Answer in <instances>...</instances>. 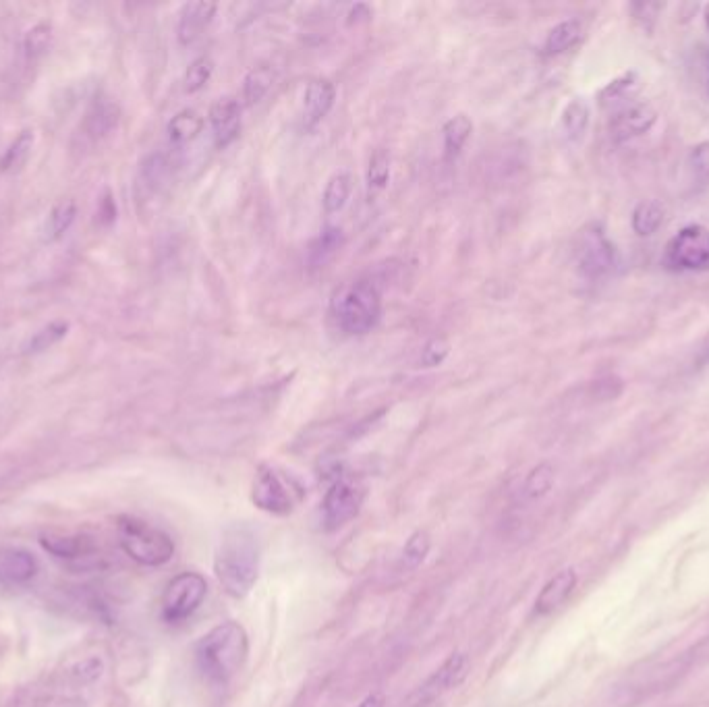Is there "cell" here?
I'll list each match as a JSON object with an SVG mask.
<instances>
[{
  "mask_svg": "<svg viewBox=\"0 0 709 707\" xmlns=\"http://www.w3.org/2000/svg\"><path fill=\"white\" fill-rule=\"evenodd\" d=\"M214 573L231 598H245L260 575V544L245 525H233L220 537L214 556Z\"/></svg>",
  "mask_w": 709,
  "mask_h": 707,
  "instance_id": "1",
  "label": "cell"
},
{
  "mask_svg": "<svg viewBox=\"0 0 709 707\" xmlns=\"http://www.w3.org/2000/svg\"><path fill=\"white\" fill-rule=\"evenodd\" d=\"M249 654V641L239 622H222L195 645V662L206 681L226 685L241 672Z\"/></svg>",
  "mask_w": 709,
  "mask_h": 707,
  "instance_id": "2",
  "label": "cell"
},
{
  "mask_svg": "<svg viewBox=\"0 0 709 707\" xmlns=\"http://www.w3.org/2000/svg\"><path fill=\"white\" fill-rule=\"evenodd\" d=\"M330 314L345 334L363 336L372 332L382 316V295L372 280L349 282L334 293Z\"/></svg>",
  "mask_w": 709,
  "mask_h": 707,
  "instance_id": "3",
  "label": "cell"
},
{
  "mask_svg": "<svg viewBox=\"0 0 709 707\" xmlns=\"http://www.w3.org/2000/svg\"><path fill=\"white\" fill-rule=\"evenodd\" d=\"M117 531L121 548L137 564L162 567L175 556V542L170 535L137 517H121Z\"/></svg>",
  "mask_w": 709,
  "mask_h": 707,
  "instance_id": "4",
  "label": "cell"
},
{
  "mask_svg": "<svg viewBox=\"0 0 709 707\" xmlns=\"http://www.w3.org/2000/svg\"><path fill=\"white\" fill-rule=\"evenodd\" d=\"M206 596L208 583L200 573L177 575L162 593V620L168 625H181L200 610Z\"/></svg>",
  "mask_w": 709,
  "mask_h": 707,
  "instance_id": "5",
  "label": "cell"
},
{
  "mask_svg": "<svg viewBox=\"0 0 709 707\" xmlns=\"http://www.w3.org/2000/svg\"><path fill=\"white\" fill-rule=\"evenodd\" d=\"M363 500H365V488L359 482L345 477L336 479L324 496V504H322L324 527L328 531H334L351 523L359 515Z\"/></svg>",
  "mask_w": 709,
  "mask_h": 707,
  "instance_id": "6",
  "label": "cell"
},
{
  "mask_svg": "<svg viewBox=\"0 0 709 707\" xmlns=\"http://www.w3.org/2000/svg\"><path fill=\"white\" fill-rule=\"evenodd\" d=\"M666 264L674 270H707L709 268V231L691 224L680 231L666 249Z\"/></svg>",
  "mask_w": 709,
  "mask_h": 707,
  "instance_id": "7",
  "label": "cell"
},
{
  "mask_svg": "<svg viewBox=\"0 0 709 707\" xmlns=\"http://www.w3.org/2000/svg\"><path fill=\"white\" fill-rule=\"evenodd\" d=\"M577 260L579 270L585 276L600 278L610 274L618 266V253L604 235V231L598 229V226H591L579 239Z\"/></svg>",
  "mask_w": 709,
  "mask_h": 707,
  "instance_id": "8",
  "label": "cell"
},
{
  "mask_svg": "<svg viewBox=\"0 0 709 707\" xmlns=\"http://www.w3.org/2000/svg\"><path fill=\"white\" fill-rule=\"evenodd\" d=\"M251 498L255 502V506L262 508V511L270 513V515H278L285 517L293 511V494L287 488V484L282 482L280 475L270 469V467H260L258 475H255L253 482V492Z\"/></svg>",
  "mask_w": 709,
  "mask_h": 707,
  "instance_id": "9",
  "label": "cell"
},
{
  "mask_svg": "<svg viewBox=\"0 0 709 707\" xmlns=\"http://www.w3.org/2000/svg\"><path fill=\"white\" fill-rule=\"evenodd\" d=\"M467 670H469V658L467 654H452L430 678H428V683H425L423 687H419L417 691V697H419V705L425 703V701H430L450 689H455L459 687L463 681H465V676H467Z\"/></svg>",
  "mask_w": 709,
  "mask_h": 707,
  "instance_id": "10",
  "label": "cell"
},
{
  "mask_svg": "<svg viewBox=\"0 0 709 707\" xmlns=\"http://www.w3.org/2000/svg\"><path fill=\"white\" fill-rule=\"evenodd\" d=\"M656 119H658V112L654 110V106L647 102H635L616 112L610 129L614 139L627 141L645 135L651 127H654Z\"/></svg>",
  "mask_w": 709,
  "mask_h": 707,
  "instance_id": "11",
  "label": "cell"
},
{
  "mask_svg": "<svg viewBox=\"0 0 709 707\" xmlns=\"http://www.w3.org/2000/svg\"><path fill=\"white\" fill-rule=\"evenodd\" d=\"M210 125L218 148L231 146L241 133V106L235 98H218L210 108Z\"/></svg>",
  "mask_w": 709,
  "mask_h": 707,
  "instance_id": "12",
  "label": "cell"
},
{
  "mask_svg": "<svg viewBox=\"0 0 709 707\" xmlns=\"http://www.w3.org/2000/svg\"><path fill=\"white\" fill-rule=\"evenodd\" d=\"M119 121H121L119 104L104 94H98L92 100L88 112H85L83 131L90 139L100 141L119 127Z\"/></svg>",
  "mask_w": 709,
  "mask_h": 707,
  "instance_id": "13",
  "label": "cell"
},
{
  "mask_svg": "<svg viewBox=\"0 0 709 707\" xmlns=\"http://www.w3.org/2000/svg\"><path fill=\"white\" fill-rule=\"evenodd\" d=\"M336 100V88L330 79H314L305 90L303 98V119L305 127L311 129L320 125Z\"/></svg>",
  "mask_w": 709,
  "mask_h": 707,
  "instance_id": "14",
  "label": "cell"
},
{
  "mask_svg": "<svg viewBox=\"0 0 709 707\" xmlns=\"http://www.w3.org/2000/svg\"><path fill=\"white\" fill-rule=\"evenodd\" d=\"M577 587V573L575 569H562L556 573L540 591V596L535 600V614L546 616L558 610L566 600L571 598V593Z\"/></svg>",
  "mask_w": 709,
  "mask_h": 707,
  "instance_id": "15",
  "label": "cell"
},
{
  "mask_svg": "<svg viewBox=\"0 0 709 707\" xmlns=\"http://www.w3.org/2000/svg\"><path fill=\"white\" fill-rule=\"evenodd\" d=\"M218 5L208 3V0H200V3H189L183 7L179 15V25H177V36L183 46L193 44L197 38L204 34L206 27L212 23L216 15Z\"/></svg>",
  "mask_w": 709,
  "mask_h": 707,
  "instance_id": "16",
  "label": "cell"
},
{
  "mask_svg": "<svg viewBox=\"0 0 709 707\" xmlns=\"http://www.w3.org/2000/svg\"><path fill=\"white\" fill-rule=\"evenodd\" d=\"M38 573L36 558L17 548L0 550V583L3 585H23L32 581Z\"/></svg>",
  "mask_w": 709,
  "mask_h": 707,
  "instance_id": "17",
  "label": "cell"
},
{
  "mask_svg": "<svg viewBox=\"0 0 709 707\" xmlns=\"http://www.w3.org/2000/svg\"><path fill=\"white\" fill-rule=\"evenodd\" d=\"M75 216H77V204H75V200H71V197H65V200L56 202L44 222L42 239L46 243L59 241L71 229V224L75 222Z\"/></svg>",
  "mask_w": 709,
  "mask_h": 707,
  "instance_id": "18",
  "label": "cell"
},
{
  "mask_svg": "<svg viewBox=\"0 0 709 707\" xmlns=\"http://www.w3.org/2000/svg\"><path fill=\"white\" fill-rule=\"evenodd\" d=\"M40 542H42L44 550H48L56 558H81V556H88L94 550L92 542L83 535L48 533V535H42Z\"/></svg>",
  "mask_w": 709,
  "mask_h": 707,
  "instance_id": "19",
  "label": "cell"
},
{
  "mask_svg": "<svg viewBox=\"0 0 709 707\" xmlns=\"http://www.w3.org/2000/svg\"><path fill=\"white\" fill-rule=\"evenodd\" d=\"M343 241H345L343 231L336 229V226H326V229L309 245V251H307L309 266L320 268L326 262H330L338 253V249L343 247Z\"/></svg>",
  "mask_w": 709,
  "mask_h": 707,
  "instance_id": "20",
  "label": "cell"
},
{
  "mask_svg": "<svg viewBox=\"0 0 709 707\" xmlns=\"http://www.w3.org/2000/svg\"><path fill=\"white\" fill-rule=\"evenodd\" d=\"M471 133H473V123L465 115H457V117H452V119H448L444 123L442 137H444V156H446V160H455L463 152Z\"/></svg>",
  "mask_w": 709,
  "mask_h": 707,
  "instance_id": "21",
  "label": "cell"
},
{
  "mask_svg": "<svg viewBox=\"0 0 709 707\" xmlns=\"http://www.w3.org/2000/svg\"><path fill=\"white\" fill-rule=\"evenodd\" d=\"M168 137L173 144H189L197 135L204 131V117L195 110H183L168 123Z\"/></svg>",
  "mask_w": 709,
  "mask_h": 707,
  "instance_id": "22",
  "label": "cell"
},
{
  "mask_svg": "<svg viewBox=\"0 0 709 707\" xmlns=\"http://www.w3.org/2000/svg\"><path fill=\"white\" fill-rule=\"evenodd\" d=\"M34 131L25 129L17 135V139L9 146V150L5 152L3 160H0V171L3 173H19L21 168L27 164L34 150Z\"/></svg>",
  "mask_w": 709,
  "mask_h": 707,
  "instance_id": "23",
  "label": "cell"
},
{
  "mask_svg": "<svg viewBox=\"0 0 709 707\" xmlns=\"http://www.w3.org/2000/svg\"><path fill=\"white\" fill-rule=\"evenodd\" d=\"M274 79H276V73L268 65H260V67L251 69L243 79V100L249 106L262 102V98L270 92Z\"/></svg>",
  "mask_w": 709,
  "mask_h": 707,
  "instance_id": "24",
  "label": "cell"
},
{
  "mask_svg": "<svg viewBox=\"0 0 709 707\" xmlns=\"http://www.w3.org/2000/svg\"><path fill=\"white\" fill-rule=\"evenodd\" d=\"M579 38H581V23L575 19L562 21L548 34L546 44H544V52L548 56L562 54L569 48H573L579 42Z\"/></svg>",
  "mask_w": 709,
  "mask_h": 707,
  "instance_id": "25",
  "label": "cell"
},
{
  "mask_svg": "<svg viewBox=\"0 0 709 707\" xmlns=\"http://www.w3.org/2000/svg\"><path fill=\"white\" fill-rule=\"evenodd\" d=\"M351 189H353V181L347 173H338L334 175L326 189H324V195H322V204H324V210L328 214H336L343 210L349 202V197H351Z\"/></svg>",
  "mask_w": 709,
  "mask_h": 707,
  "instance_id": "26",
  "label": "cell"
},
{
  "mask_svg": "<svg viewBox=\"0 0 709 707\" xmlns=\"http://www.w3.org/2000/svg\"><path fill=\"white\" fill-rule=\"evenodd\" d=\"M69 332V324L67 322H50L48 326L40 328L30 341L23 345V355H38L48 351L50 347H54L56 343H61L63 338Z\"/></svg>",
  "mask_w": 709,
  "mask_h": 707,
  "instance_id": "27",
  "label": "cell"
},
{
  "mask_svg": "<svg viewBox=\"0 0 709 707\" xmlns=\"http://www.w3.org/2000/svg\"><path fill=\"white\" fill-rule=\"evenodd\" d=\"M589 125V108L583 100H573L562 112V133L569 141H579Z\"/></svg>",
  "mask_w": 709,
  "mask_h": 707,
  "instance_id": "28",
  "label": "cell"
},
{
  "mask_svg": "<svg viewBox=\"0 0 709 707\" xmlns=\"http://www.w3.org/2000/svg\"><path fill=\"white\" fill-rule=\"evenodd\" d=\"M664 222V208L658 202H643L633 212V229L637 235H654Z\"/></svg>",
  "mask_w": 709,
  "mask_h": 707,
  "instance_id": "29",
  "label": "cell"
},
{
  "mask_svg": "<svg viewBox=\"0 0 709 707\" xmlns=\"http://www.w3.org/2000/svg\"><path fill=\"white\" fill-rule=\"evenodd\" d=\"M554 486V469L552 465L548 463H542V465H537L525 479V496L535 500V498H542L546 496Z\"/></svg>",
  "mask_w": 709,
  "mask_h": 707,
  "instance_id": "30",
  "label": "cell"
},
{
  "mask_svg": "<svg viewBox=\"0 0 709 707\" xmlns=\"http://www.w3.org/2000/svg\"><path fill=\"white\" fill-rule=\"evenodd\" d=\"M214 73V63L208 59V56H200V59H195L187 73H185V92L195 94L208 86V81Z\"/></svg>",
  "mask_w": 709,
  "mask_h": 707,
  "instance_id": "31",
  "label": "cell"
},
{
  "mask_svg": "<svg viewBox=\"0 0 709 707\" xmlns=\"http://www.w3.org/2000/svg\"><path fill=\"white\" fill-rule=\"evenodd\" d=\"M430 552V535L425 531H415L403 550V567L405 569H417L419 564L425 560Z\"/></svg>",
  "mask_w": 709,
  "mask_h": 707,
  "instance_id": "32",
  "label": "cell"
},
{
  "mask_svg": "<svg viewBox=\"0 0 709 707\" xmlns=\"http://www.w3.org/2000/svg\"><path fill=\"white\" fill-rule=\"evenodd\" d=\"M50 42H52V27L48 23H38L25 34L23 40L25 54L30 56V59H38V56H42L50 48Z\"/></svg>",
  "mask_w": 709,
  "mask_h": 707,
  "instance_id": "33",
  "label": "cell"
},
{
  "mask_svg": "<svg viewBox=\"0 0 709 707\" xmlns=\"http://www.w3.org/2000/svg\"><path fill=\"white\" fill-rule=\"evenodd\" d=\"M390 181V156L384 150H376L367 166V185L370 189H384Z\"/></svg>",
  "mask_w": 709,
  "mask_h": 707,
  "instance_id": "34",
  "label": "cell"
},
{
  "mask_svg": "<svg viewBox=\"0 0 709 707\" xmlns=\"http://www.w3.org/2000/svg\"><path fill=\"white\" fill-rule=\"evenodd\" d=\"M166 173H168V162L162 154H152L144 162V166H141V179H144V183L150 189H158L166 179Z\"/></svg>",
  "mask_w": 709,
  "mask_h": 707,
  "instance_id": "35",
  "label": "cell"
},
{
  "mask_svg": "<svg viewBox=\"0 0 709 707\" xmlns=\"http://www.w3.org/2000/svg\"><path fill=\"white\" fill-rule=\"evenodd\" d=\"M450 353V345L446 338L438 336V338H432V341L425 345L423 349V355H421V361L425 367H436L440 363H444V359L448 357Z\"/></svg>",
  "mask_w": 709,
  "mask_h": 707,
  "instance_id": "36",
  "label": "cell"
},
{
  "mask_svg": "<svg viewBox=\"0 0 709 707\" xmlns=\"http://www.w3.org/2000/svg\"><path fill=\"white\" fill-rule=\"evenodd\" d=\"M691 166L701 179H709V141H703V144L693 148Z\"/></svg>",
  "mask_w": 709,
  "mask_h": 707,
  "instance_id": "37",
  "label": "cell"
},
{
  "mask_svg": "<svg viewBox=\"0 0 709 707\" xmlns=\"http://www.w3.org/2000/svg\"><path fill=\"white\" fill-rule=\"evenodd\" d=\"M357 707H384V697L380 693H374L370 697H365Z\"/></svg>",
  "mask_w": 709,
  "mask_h": 707,
  "instance_id": "38",
  "label": "cell"
},
{
  "mask_svg": "<svg viewBox=\"0 0 709 707\" xmlns=\"http://www.w3.org/2000/svg\"><path fill=\"white\" fill-rule=\"evenodd\" d=\"M699 357H701V361H709V336L705 338V341H703V345H701Z\"/></svg>",
  "mask_w": 709,
  "mask_h": 707,
  "instance_id": "39",
  "label": "cell"
},
{
  "mask_svg": "<svg viewBox=\"0 0 709 707\" xmlns=\"http://www.w3.org/2000/svg\"><path fill=\"white\" fill-rule=\"evenodd\" d=\"M705 23H707V27H709V5H707V9H705Z\"/></svg>",
  "mask_w": 709,
  "mask_h": 707,
  "instance_id": "40",
  "label": "cell"
},
{
  "mask_svg": "<svg viewBox=\"0 0 709 707\" xmlns=\"http://www.w3.org/2000/svg\"><path fill=\"white\" fill-rule=\"evenodd\" d=\"M707 96H709V83H707Z\"/></svg>",
  "mask_w": 709,
  "mask_h": 707,
  "instance_id": "41",
  "label": "cell"
}]
</instances>
